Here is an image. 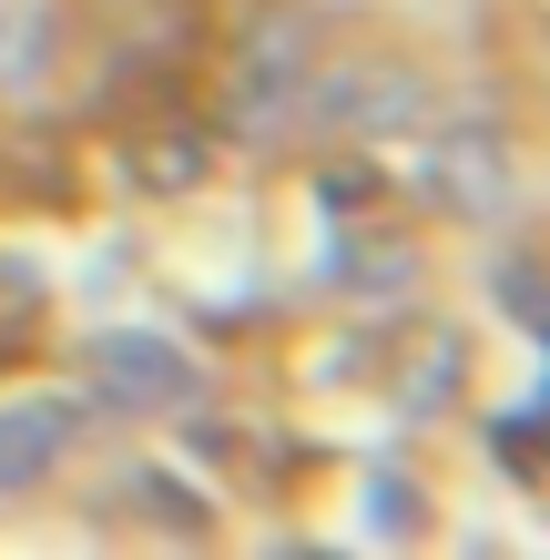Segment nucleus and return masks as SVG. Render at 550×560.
Instances as JSON below:
<instances>
[{"label": "nucleus", "mask_w": 550, "mask_h": 560, "mask_svg": "<svg viewBox=\"0 0 550 560\" xmlns=\"http://www.w3.org/2000/svg\"><path fill=\"white\" fill-rule=\"evenodd\" d=\"M408 103H418V92L377 72V82H347V92H337V103H327V113H358V122H387V113H408Z\"/></svg>", "instance_id": "7ed1b4c3"}, {"label": "nucleus", "mask_w": 550, "mask_h": 560, "mask_svg": "<svg viewBox=\"0 0 550 560\" xmlns=\"http://www.w3.org/2000/svg\"><path fill=\"white\" fill-rule=\"evenodd\" d=\"M92 368H103L113 408H174V398H194V357L164 347V337H103Z\"/></svg>", "instance_id": "f257e3e1"}, {"label": "nucleus", "mask_w": 550, "mask_h": 560, "mask_svg": "<svg viewBox=\"0 0 550 560\" xmlns=\"http://www.w3.org/2000/svg\"><path fill=\"white\" fill-rule=\"evenodd\" d=\"M500 295H510V316H520V326H540V276L530 266H500Z\"/></svg>", "instance_id": "20e7f679"}, {"label": "nucleus", "mask_w": 550, "mask_h": 560, "mask_svg": "<svg viewBox=\"0 0 550 560\" xmlns=\"http://www.w3.org/2000/svg\"><path fill=\"white\" fill-rule=\"evenodd\" d=\"M72 448V408L61 398H21V408H0V489H31V479H51V458Z\"/></svg>", "instance_id": "f03ea898"}]
</instances>
